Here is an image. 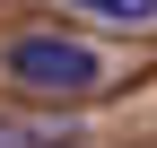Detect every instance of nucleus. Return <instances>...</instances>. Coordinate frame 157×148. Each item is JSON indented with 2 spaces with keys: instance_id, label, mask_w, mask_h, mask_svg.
<instances>
[{
  "instance_id": "1",
  "label": "nucleus",
  "mask_w": 157,
  "mask_h": 148,
  "mask_svg": "<svg viewBox=\"0 0 157 148\" xmlns=\"http://www.w3.org/2000/svg\"><path fill=\"white\" fill-rule=\"evenodd\" d=\"M9 79L35 87V96H87V87L105 79V61H96V44H78V35L26 26V35L9 44Z\"/></svg>"
},
{
  "instance_id": "3",
  "label": "nucleus",
  "mask_w": 157,
  "mask_h": 148,
  "mask_svg": "<svg viewBox=\"0 0 157 148\" xmlns=\"http://www.w3.org/2000/svg\"><path fill=\"white\" fill-rule=\"evenodd\" d=\"M0 148H61V131H17V122H0Z\"/></svg>"
},
{
  "instance_id": "2",
  "label": "nucleus",
  "mask_w": 157,
  "mask_h": 148,
  "mask_svg": "<svg viewBox=\"0 0 157 148\" xmlns=\"http://www.w3.org/2000/svg\"><path fill=\"white\" fill-rule=\"evenodd\" d=\"M78 17H105V26H157V0H70Z\"/></svg>"
}]
</instances>
